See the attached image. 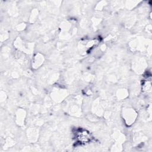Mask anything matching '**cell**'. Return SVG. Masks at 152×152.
I'll return each instance as SVG.
<instances>
[{
	"instance_id": "6da1fadb",
	"label": "cell",
	"mask_w": 152,
	"mask_h": 152,
	"mask_svg": "<svg viewBox=\"0 0 152 152\" xmlns=\"http://www.w3.org/2000/svg\"><path fill=\"white\" fill-rule=\"evenodd\" d=\"M77 138L81 142H86L90 140V135L86 130L80 129L76 132Z\"/></svg>"
}]
</instances>
